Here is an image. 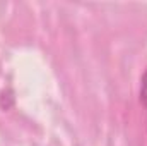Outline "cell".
<instances>
[{
    "label": "cell",
    "mask_w": 147,
    "mask_h": 146,
    "mask_svg": "<svg viewBox=\"0 0 147 146\" xmlns=\"http://www.w3.org/2000/svg\"><path fill=\"white\" fill-rule=\"evenodd\" d=\"M140 100L144 103V107L147 108V71L142 76V84H140Z\"/></svg>",
    "instance_id": "1"
}]
</instances>
